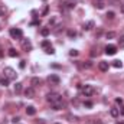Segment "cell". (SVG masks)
Listing matches in <instances>:
<instances>
[{
	"label": "cell",
	"mask_w": 124,
	"mask_h": 124,
	"mask_svg": "<svg viewBox=\"0 0 124 124\" xmlns=\"http://www.w3.org/2000/svg\"><path fill=\"white\" fill-rule=\"evenodd\" d=\"M97 124H104L102 121H97Z\"/></svg>",
	"instance_id": "ab89813d"
},
{
	"label": "cell",
	"mask_w": 124,
	"mask_h": 124,
	"mask_svg": "<svg viewBox=\"0 0 124 124\" xmlns=\"http://www.w3.org/2000/svg\"><path fill=\"white\" fill-rule=\"evenodd\" d=\"M49 33H51V29H49V28H43V29H40V35L45 36V38H46Z\"/></svg>",
	"instance_id": "ac0fdd59"
},
{
	"label": "cell",
	"mask_w": 124,
	"mask_h": 124,
	"mask_svg": "<svg viewBox=\"0 0 124 124\" xmlns=\"http://www.w3.org/2000/svg\"><path fill=\"white\" fill-rule=\"evenodd\" d=\"M3 74H4V77H6L9 81H13V79H16V77H17L16 71H15L13 68H10V66H6V68L3 69Z\"/></svg>",
	"instance_id": "6da1fadb"
},
{
	"label": "cell",
	"mask_w": 124,
	"mask_h": 124,
	"mask_svg": "<svg viewBox=\"0 0 124 124\" xmlns=\"http://www.w3.org/2000/svg\"><path fill=\"white\" fill-rule=\"evenodd\" d=\"M110 114H111L113 117H118V116H120V110L116 108V107H113V108L110 110Z\"/></svg>",
	"instance_id": "e0dca14e"
},
{
	"label": "cell",
	"mask_w": 124,
	"mask_h": 124,
	"mask_svg": "<svg viewBox=\"0 0 124 124\" xmlns=\"http://www.w3.org/2000/svg\"><path fill=\"white\" fill-rule=\"evenodd\" d=\"M84 107L91 108V107H93V102H91V101H85V102H84Z\"/></svg>",
	"instance_id": "836d02e7"
},
{
	"label": "cell",
	"mask_w": 124,
	"mask_h": 124,
	"mask_svg": "<svg viewBox=\"0 0 124 124\" xmlns=\"http://www.w3.org/2000/svg\"><path fill=\"white\" fill-rule=\"evenodd\" d=\"M121 12H123V13H124V4H123V6H121Z\"/></svg>",
	"instance_id": "f35d334b"
},
{
	"label": "cell",
	"mask_w": 124,
	"mask_h": 124,
	"mask_svg": "<svg viewBox=\"0 0 124 124\" xmlns=\"http://www.w3.org/2000/svg\"><path fill=\"white\" fill-rule=\"evenodd\" d=\"M4 13H6V9H4V6L0 4V17H4Z\"/></svg>",
	"instance_id": "f1b7e54d"
},
{
	"label": "cell",
	"mask_w": 124,
	"mask_h": 124,
	"mask_svg": "<svg viewBox=\"0 0 124 124\" xmlns=\"http://www.w3.org/2000/svg\"><path fill=\"white\" fill-rule=\"evenodd\" d=\"M68 36H69V38H75V36H77V32L75 31H68Z\"/></svg>",
	"instance_id": "f546056e"
},
{
	"label": "cell",
	"mask_w": 124,
	"mask_h": 124,
	"mask_svg": "<svg viewBox=\"0 0 124 124\" xmlns=\"http://www.w3.org/2000/svg\"><path fill=\"white\" fill-rule=\"evenodd\" d=\"M117 124H124V123H117Z\"/></svg>",
	"instance_id": "60d3db41"
},
{
	"label": "cell",
	"mask_w": 124,
	"mask_h": 124,
	"mask_svg": "<svg viewBox=\"0 0 124 124\" xmlns=\"http://www.w3.org/2000/svg\"><path fill=\"white\" fill-rule=\"evenodd\" d=\"M75 6H77V0H65V3H63L62 7H65V9H74Z\"/></svg>",
	"instance_id": "ba28073f"
},
{
	"label": "cell",
	"mask_w": 124,
	"mask_h": 124,
	"mask_svg": "<svg viewBox=\"0 0 124 124\" xmlns=\"http://www.w3.org/2000/svg\"><path fill=\"white\" fill-rule=\"evenodd\" d=\"M100 1H102V0H100Z\"/></svg>",
	"instance_id": "b9f144b4"
},
{
	"label": "cell",
	"mask_w": 124,
	"mask_h": 124,
	"mask_svg": "<svg viewBox=\"0 0 124 124\" xmlns=\"http://www.w3.org/2000/svg\"><path fill=\"white\" fill-rule=\"evenodd\" d=\"M93 28H94V22H93V20H88V22H87V23H84V26H82V29H84V31H91Z\"/></svg>",
	"instance_id": "5bb4252c"
},
{
	"label": "cell",
	"mask_w": 124,
	"mask_h": 124,
	"mask_svg": "<svg viewBox=\"0 0 124 124\" xmlns=\"http://www.w3.org/2000/svg\"><path fill=\"white\" fill-rule=\"evenodd\" d=\"M81 91H82V95H85V97H91L95 90H94L93 85H84V87L81 88Z\"/></svg>",
	"instance_id": "5b68a950"
},
{
	"label": "cell",
	"mask_w": 124,
	"mask_h": 124,
	"mask_svg": "<svg viewBox=\"0 0 124 124\" xmlns=\"http://www.w3.org/2000/svg\"><path fill=\"white\" fill-rule=\"evenodd\" d=\"M35 88L33 87H28L26 90H25V97H28V98H35Z\"/></svg>",
	"instance_id": "30bf717a"
},
{
	"label": "cell",
	"mask_w": 124,
	"mask_h": 124,
	"mask_svg": "<svg viewBox=\"0 0 124 124\" xmlns=\"http://www.w3.org/2000/svg\"><path fill=\"white\" fill-rule=\"evenodd\" d=\"M78 65H79L81 68H85V69H90V68L93 66V62H90V61H85V62H78Z\"/></svg>",
	"instance_id": "4fadbf2b"
},
{
	"label": "cell",
	"mask_w": 124,
	"mask_h": 124,
	"mask_svg": "<svg viewBox=\"0 0 124 124\" xmlns=\"http://www.w3.org/2000/svg\"><path fill=\"white\" fill-rule=\"evenodd\" d=\"M26 114H28V116H35V114H36V108L32 107V105H29V107L26 108Z\"/></svg>",
	"instance_id": "2e32d148"
},
{
	"label": "cell",
	"mask_w": 124,
	"mask_h": 124,
	"mask_svg": "<svg viewBox=\"0 0 124 124\" xmlns=\"http://www.w3.org/2000/svg\"><path fill=\"white\" fill-rule=\"evenodd\" d=\"M7 54H9V56H12V58H16V56L19 55V54L16 52V49H13V48H12V49H9V52H7Z\"/></svg>",
	"instance_id": "ffe728a7"
},
{
	"label": "cell",
	"mask_w": 124,
	"mask_h": 124,
	"mask_svg": "<svg viewBox=\"0 0 124 124\" xmlns=\"http://www.w3.org/2000/svg\"><path fill=\"white\" fill-rule=\"evenodd\" d=\"M20 46H22V49H23L25 52L32 51V43H31L29 39H20Z\"/></svg>",
	"instance_id": "277c9868"
},
{
	"label": "cell",
	"mask_w": 124,
	"mask_h": 124,
	"mask_svg": "<svg viewBox=\"0 0 124 124\" xmlns=\"http://www.w3.org/2000/svg\"><path fill=\"white\" fill-rule=\"evenodd\" d=\"M0 85H4V87H7V85H9V79H7L6 77H4V78H1V79H0Z\"/></svg>",
	"instance_id": "603a6c76"
},
{
	"label": "cell",
	"mask_w": 124,
	"mask_h": 124,
	"mask_svg": "<svg viewBox=\"0 0 124 124\" xmlns=\"http://www.w3.org/2000/svg\"><path fill=\"white\" fill-rule=\"evenodd\" d=\"M0 29H1V28H0Z\"/></svg>",
	"instance_id": "7bdbcfd3"
},
{
	"label": "cell",
	"mask_w": 124,
	"mask_h": 124,
	"mask_svg": "<svg viewBox=\"0 0 124 124\" xmlns=\"http://www.w3.org/2000/svg\"><path fill=\"white\" fill-rule=\"evenodd\" d=\"M46 101L51 102V104H55L58 101H62V95L58 93H49V94H46Z\"/></svg>",
	"instance_id": "7a4b0ae2"
},
{
	"label": "cell",
	"mask_w": 124,
	"mask_h": 124,
	"mask_svg": "<svg viewBox=\"0 0 124 124\" xmlns=\"http://www.w3.org/2000/svg\"><path fill=\"white\" fill-rule=\"evenodd\" d=\"M105 54L110 55V56H111V55H116V54H117V46H116V45H107V46H105Z\"/></svg>",
	"instance_id": "52a82bcc"
},
{
	"label": "cell",
	"mask_w": 124,
	"mask_h": 124,
	"mask_svg": "<svg viewBox=\"0 0 124 124\" xmlns=\"http://www.w3.org/2000/svg\"><path fill=\"white\" fill-rule=\"evenodd\" d=\"M52 108H54L55 111H58V110H62V108H63V101H58V102L52 104Z\"/></svg>",
	"instance_id": "9a60e30c"
},
{
	"label": "cell",
	"mask_w": 124,
	"mask_h": 124,
	"mask_svg": "<svg viewBox=\"0 0 124 124\" xmlns=\"http://www.w3.org/2000/svg\"><path fill=\"white\" fill-rule=\"evenodd\" d=\"M107 17H108V19H114V17H116V13H114V12H108V13H107Z\"/></svg>",
	"instance_id": "4dcf8cb0"
},
{
	"label": "cell",
	"mask_w": 124,
	"mask_h": 124,
	"mask_svg": "<svg viewBox=\"0 0 124 124\" xmlns=\"http://www.w3.org/2000/svg\"><path fill=\"white\" fill-rule=\"evenodd\" d=\"M116 102H117V104H123V100H121V98H117Z\"/></svg>",
	"instance_id": "8d00e7d4"
},
{
	"label": "cell",
	"mask_w": 124,
	"mask_h": 124,
	"mask_svg": "<svg viewBox=\"0 0 124 124\" xmlns=\"http://www.w3.org/2000/svg\"><path fill=\"white\" fill-rule=\"evenodd\" d=\"M95 7H97V9H104V1L95 0Z\"/></svg>",
	"instance_id": "7402d4cb"
},
{
	"label": "cell",
	"mask_w": 124,
	"mask_h": 124,
	"mask_svg": "<svg viewBox=\"0 0 124 124\" xmlns=\"http://www.w3.org/2000/svg\"><path fill=\"white\" fill-rule=\"evenodd\" d=\"M113 66L114 68H121L123 63H121V61H113Z\"/></svg>",
	"instance_id": "d4e9b609"
},
{
	"label": "cell",
	"mask_w": 124,
	"mask_h": 124,
	"mask_svg": "<svg viewBox=\"0 0 124 124\" xmlns=\"http://www.w3.org/2000/svg\"><path fill=\"white\" fill-rule=\"evenodd\" d=\"M120 114H121V116H124V105L121 107V110H120Z\"/></svg>",
	"instance_id": "74e56055"
},
{
	"label": "cell",
	"mask_w": 124,
	"mask_h": 124,
	"mask_svg": "<svg viewBox=\"0 0 124 124\" xmlns=\"http://www.w3.org/2000/svg\"><path fill=\"white\" fill-rule=\"evenodd\" d=\"M116 36H117L116 32H107V33H105V38H107V39H114Z\"/></svg>",
	"instance_id": "44dd1931"
},
{
	"label": "cell",
	"mask_w": 124,
	"mask_h": 124,
	"mask_svg": "<svg viewBox=\"0 0 124 124\" xmlns=\"http://www.w3.org/2000/svg\"><path fill=\"white\" fill-rule=\"evenodd\" d=\"M40 45H42V48H45V49H46V48H49V46H51V42H49V40H43Z\"/></svg>",
	"instance_id": "4316f807"
},
{
	"label": "cell",
	"mask_w": 124,
	"mask_h": 124,
	"mask_svg": "<svg viewBox=\"0 0 124 124\" xmlns=\"http://www.w3.org/2000/svg\"><path fill=\"white\" fill-rule=\"evenodd\" d=\"M69 55H71V56H77V55H78V51H77V49H71V51H69Z\"/></svg>",
	"instance_id": "1f68e13d"
},
{
	"label": "cell",
	"mask_w": 124,
	"mask_h": 124,
	"mask_svg": "<svg viewBox=\"0 0 124 124\" xmlns=\"http://www.w3.org/2000/svg\"><path fill=\"white\" fill-rule=\"evenodd\" d=\"M19 66H20V68H25V66H26V62H25V61H22L20 63H19Z\"/></svg>",
	"instance_id": "d590c367"
},
{
	"label": "cell",
	"mask_w": 124,
	"mask_h": 124,
	"mask_svg": "<svg viewBox=\"0 0 124 124\" xmlns=\"http://www.w3.org/2000/svg\"><path fill=\"white\" fill-rule=\"evenodd\" d=\"M59 22H61V20H59L58 16H52L51 20H49V26H51V28H56V26H59Z\"/></svg>",
	"instance_id": "9c48e42d"
},
{
	"label": "cell",
	"mask_w": 124,
	"mask_h": 124,
	"mask_svg": "<svg viewBox=\"0 0 124 124\" xmlns=\"http://www.w3.org/2000/svg\"><path fill=\"white\" fill-rule=\"evenodd\" d=\"M48 12H49V7H48V6H45V7H43V10H42V15H43V16H46V15H48Z\"/></svg>",
	"instance_id": "d6a6232c"
},
{
	"label": "cell",
	"mask_w": 124,
	"mask_h": 124,
	"mask_svg": "<svg viewBox=\"0 0 124 124\" xmlns=\"http://www.w3.org/2000/svg\"><path fill=\"white\" fill-rule=\"evenodd\" d=\"M12 121H13L15 124H17L19 121H20V117H13V118H12Z\"/></svg>",
	"instance_id": "e575fe53"
},
{
	"label": "cell",
	"mask_w": 124,
	"mask_h": 124,
	"mask_svg": "<svg viewBox=\"0 0 124 124\" xmlns=\"http://www.w3.org/2000/svg\"><path fill=\"white\" fill-rule=\"evenodd\" d=\"M9 33H10V36L13 39H22V36H23V32L20 31V29H17V28H12Z\"/></svg>",
	"instance_id": "3957f363"
},
{
	"label": "cell",
	"mask_w": 124,
	"mask_h": 124,
	"mask_svg": "<svg viewBox=\"0 0 124 124\" xmlns=\"http://www.w3.org/2000/svg\"><path fill=\"white\" fill-rule=\"evenodd\" d=\"M56 124H58V123H56Z\"/></svg>",
	"instance_id": "ee69618b"
},
{
	"label": "cell",
	"mask_w": 124,
	"mask_h": 124,
	"mask_svg": "<svg viewBox=\"0 0 124 124\" xmlns=\"http://www.w3.org/2000/svg\"><path fill=\"white\" fill-rule=\"evenodd\" d=\"M48 82H49L51 85H58V84L61 82V78H59L58 75H55V74H51V75L48 77Z\"/></svg>",
	"instance_id": "8992f818"
},
{
	"label": "cell",
	"mask_w": 124,
	"mask_h": 124,
	"mask_svg": "<svg viewBox=\"0 0 124 124\" xmlns=\"http://www.w3.org/2000/svg\"><path fill=\"white\" fill-rule=\"evenodd\" d=\"M118 46H120L121 49L124 48V35L123 36H120V39H118Z\"/></svg>",
	"instance_id": "484cf974"
},
{
	"label": "cell",
	"mask_w": 124,
	"mask_h": 124,
	"mask_svg": "<svg viewBox=\"0 0 124 124\" xmlns=\"http://www.w3.org/2000/svg\"><path fill=\"white\" fill-rule=\"evenodd\" d=\"M15 93L16 94L22 93V84H20V82H16V85H15Z\"/></svg>",
	"instance_id": "d6986e66"
},
{
	"label": "cell",
	"mask_w": 124,
	"mask_h": 124,
	"mask_svg": "<svg viewBox=\"0 0 124 124\" xmlns=\"http://www.w3.org/2000/svg\"><path fill=\"white\" fill-rule=\"evenodd\" d=\"M45 52H46V54H49V55H54V54H55V49H54L52 46H49V48H46V49H45Z\"/></svg>",
	"instance_id": "cb8c5ba5"
},
{
	"label": "cell",
	"mask_w": 124,
	"mask_h": 124,
	"mask_svg": "<svg viewBox=\"0 0 124 124\" xmlns=\"http://www.w3.org/2000/svg\"><path fill=\"white\" fill-rule=\"evenodd\" d=\"M31 85L33 88H36V87H39V85H42V79L40 78H38V77H33L31 79Z\"/></svg>",
	"instance_id": "7c38bea8"
},
{
	"label": "cell",
	"mask_w": 124,
	"mask_h": 124,
	"mask_svg": "<svg viewBox=\"0 0 124 124\" xmlns=\"http://www.w3.org/2000/svg\"><path fill=\"white\" fill-rule=\"evenodd\" d=\"M98 68H100V71H102V72H105V71H108V68H110V63L107 61H101L98 63Z\"/></svg>",
	"instance_id": "8fae6325"
},
{
	"label": "cell",
	"mask_w": 124,
	"mask_h": 124,
	"mask_svg": "<svg viewBox=\"0 0 124 124\" xmlns=\"http://www.w3.org/2000/svg\"><path fill=\"white\" fill-rule=\"evenodd\" d=\"M66 120H68V121H74V120H77V117L72 116V114H66Z\"/></svg>",
	"instance_id": "83f0119b"
}]
</instances>
